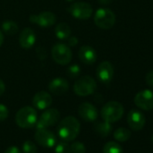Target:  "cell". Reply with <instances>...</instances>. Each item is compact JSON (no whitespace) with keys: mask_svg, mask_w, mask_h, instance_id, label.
Listing matches in <instances>:
<instances>
[{"mask_svg":"<svg viewBox=\"0 0 153 153\" xmlns=\"http://www.w3.org/2000/svg\"><path fill=\"white\" fill-rule=\"evenodd\" d=\"M71 153H86V147L80 141H75L70 145Z\"/></svg>","mask_w":153,"mask_h":153,"instance_id":"25","label":"cell"},{"mask_svg":"<svg viewBox=\"0 0 153 153\" xmlns=\"http://www.w3.org/2000/svg\"><path fill=\"white\" fill-rule=\"evenodd\" d=\"M114 66L109 61L101 62L97 68V79L105 84H107L112 81L114 78Z\"/></svg>","mask_w":153,"mask_h":153,"instance_id":"11","label":"cell"},{"mask_svg":"<svg viewBox=\"0 0 153 153\" xmlns=\"http://www.w3.org/2000/svg\"><path fill=\"white\" fill-rule=\"evenodd\" d=\"M3 42H4V35H3V33L0 31V47H1Z\"/></svg>","mask_w":153,"mask_h":153,"instance_id":"34","label":"cell"},{"mask_svg":"<svg viewBox=\"0 0 153 153\" xmlns=\"http://www.w3.org/2000/svg\"><path fill=\"white\" fill-rule=\"evenodd\" d=\"M55 153H71L70 145H68L66 141H60L56 145Z\"/></svg>","mask_w":153,"mask_h":153,"instance_id":"26","label":"cell"},{"mask_svg":"<svg viewBox=\"0 0 153 153\" xmlns=\"http://www.w3.org/2000/svg\"><path fill=\"white\" fill-rule=\"evenodd\" d=\"M73 89L76 96L88 97L96 91L97 82L90 76H83L75 82Z\"/></svg>","mask_w":153,"mask_h":153,"instance_id":"4","label":"cell"},{"mask_svg":"<svg viewBox=\"0 0 153 153\" xmlns=\"http://www.w3.org/2000/svg\"><path fill=\"white\" fill-rule=\"evenodd\" d=\"M38 120L36 110L32 106H25L18 110L16 114V124L24 129L33 127Z\"/></svg>","mask_w":153,"mask_h":153,"instance_id":"2","label":"cell"},{"mask_svg":"<svg viewBox=\"0 0 153 153\" xmlns=\"http://www.w3.org/2000/svg\"><path fill=\"white\" fill-rule=\"evenodd\" d=\"M124 113V108L122 104L117 101H110L106 103L101 109V116L104 121L110 123L119 121Z\"/></svg>","mask_w":153,"mask_h":153,"instance_id":"3","label":"cell"},{"mask_svg":"<svg viewBox=\"0 0 153 153\" xmlns=\"http://www.w3.org/2000/svg\"><path fill=\"white\" fill-rule=\"evenodd\" d=\"M80 131V123L76 117L68 116L62 119L58 126V134L63 141H71Z\"/></svg>","mask_w":153,"mask_h":153,"instance_id":"1","label":"cell"},{"mask_svg":"<svg viewBox=\"0 0 153 153\" xmlns=\"http://www.w3.org/2000/svg\"><path fill=\"white\" fill-rule=\"evenodd\" d=\"M2 30L4 33H6L8 35H14L18 31V25L14 21H5L2 24Z\"/></svg>","mask_w":153,"mask_h":153,"instance_id":"23","label":"cell"},{"mask_svg":"<svg viewBox=\"0 0 153 153\" xmlns=\"http://www.w3.org/2000/svg\"><path fill=\"white\" fill-rule=\"evenodd\" d=\"M36 42V35L33 29L29 27H25L20 33L19 43L22 48L29 49L33 46Z\"/></svg>","mask_w":153,"mask_h":153,"instance_id":"18","label":"cell"},{"mask_svg":"<svg viewBox=\"0 0 153 153\" xmlns=\"http://www.w3.org/2000/svg\"><path fill=\"white\" fill-rule=\"evenodd\" d=\"M152 141H153V136H152Z\"/></svg>","mask_w":153,"mask_h":153,"instance_id":"36","label":"cell"},{"mask_svg":"<svg viewBox=\"0 0 153 153\" xmlns=\"http://www.w3.org/2000/svg\"><path fill=\"white\" fill-rule=\"evenodd\" d=\"M131 131L123 127H120L118 129H116L114 132V137L117 141L120 142H124L127 141L130 138H131Z\"/></svg>","mask_w":153,"mask_h":153,"instance_id":"21","label":"cell"},{"mask_svg":"<svg viewBox=\"0 0 153 153\" xmlns=\"http://www.w3.org/2000/svg\"><path fill=\"white\" fill-rule=\"evenodd\" d=\"M29 20L41 27H50L56 23V16L51 12H42L39 15H32Z\"/></svg>","mask_w":153,"mask_h":153,"instance_id":"13","label":"cell"},{"mask_svg":"<svg viewBox=\"0 0 153 153\" xmlns=\"http://www.w3.org/2000/svg\"><path fill=\"white\" fill-rule=\"evenodd\" d=\"M79 115L87 122H95L97 119L98 112L95 105L85 102L79 106Z\"/></svg>","mask_w":153,"mask_h":153,"instance_id":"14","label":"cell"},{"mask_svg":"<svg viewBox=\"0 0 153 153\" xmlns=\"http://www.w3.org/2000/svg\"><path fill=\"white\" fill-rule=\"evenodd\" d=\"M5 153H22V152L16 146H11L6 149Z\"/></svg>","mask_w":153,"mask_h":153,"instance_id":"30","label":"cell"},{"mask_svg":"<svg viewBox=\"0 0 153 153\" xmlns=\"http://www.w3.org/2000/svg\"><path fill=\"white\" fill-rule=\"evenodd\" d=\"M68 42L70 46H76V44H78L79 41L78 39H76V37L73 36V37H68Z\"/></svg>","mask_w":153,"mask_h":153,"instance_id":"31","label":"cell"},{"mask_svg":"<svg viewBox=\"0 0 153 153\" xmlns=\"http://www.w3.org/2000/svg\"><path fill=\"white\" fill-rule=\"evenodd\" d=\"M79 58L84 64L91 65L96 62L97 55L94 48L88 45H83L79 48Z\"/></svg>","mask_w":153,"mask_h":153,"instance_id":"17","label":"cell"},{"mask_svg":"<svg viewBox=\"0 0 153 153\" xmlns=\"http://www.w3.org/2000/svg\"><path fill=\"white\" fill-rule=\"evenodd\" d=\"M127 123L131 130L137 131H140L144 127L146 123V118L140 111L136 109H131L128 113Z\"/></svg>","mask_w":153,"mask_h":153,"instance_id":"12","label":"cell"},{"mask_svg":"<svg viewBox=\"0 0 153 153\" xmlns=\"http://www.w3.org/2000/svg\"><path fill=\"white\" fill-rule=\"evenodd\" d=\"M112 1L113 0H98L99 4H101V5H109L112 3Z\"/></svg>","mask_w":153,"mask_h":153,"instance_id":"33","label":"cell"},{"mask_svg":"<svg viewBox=\"0 0 153 153\" xmlns=\"http://www.w3.org/2000/svg\"><path fill=\"white\" fill-rule=\"evenodd\" d=\"M94 129H95L96 132L98 135H100L101 137H107L112 131V125L110 123H108L106 121L97 122V123H96Z\"/></svg>","mask_w":153,"mask_h":153,"instance_id":"20","label":"cell"},{"mask_svg":"<svg viewBox=\"0 0 153 153\" xmlns=\"http://www.w3.org/2000/svg\"><path fill=\"white\" fill-rule=\"evenodd\" d=\"M24 153H37L36 145L31 140H25L22 145Z\"/></svg>","mask_w":153,"mask_h":153,"instance_id":"24","label":"cell"},{"mask_svg":"<svg viewBox=\"0 0 153 153\" xmlns=\"http://www.w3.org/2000/svg\"><path fill=\"white\" fill-rule=\"evenodd\" d=\"M51 103H52V97L46 91H40L36 93L33 98V104L34 107L39 110H44L49 108Z\"/></svg>","mask_w":153,"mask_h":153,"instance_id":"15","label":"cell"},{"mask_svg":"<svg viewBox=\"0 0 153 153\" xmlns=\"http://www.w3.org/2000/svg\"><path fill=\"white\" fill-rule=\"evenodd\" d=\"M68 11L76 19L86 20L91 17L93 14V7L90 4L86 2H75L68 8Z\"/></svg>","mask_w":153,"mask_h":153,"instance_id":"7","label":"cell"},{"mask_svg":"<svg viewBox=\"0 0 153 153\" xmlns=\"http://www.w3.org/2000/svg\"><path fill=\"white\" fill-rule=\"evenodd\" d=\"M59 119V112L57 109L55 108L47 109L46 111H44V113H42L39 120H37L35 125L37 129L47 128L57 123Z\"/></svg>","mask_w":153,"mask_h":153,"instance_id":"8","label":"cell"},{"mask_svg":"<svg viewBox=\"0 0 153 153\" xmlns=\"http://www.w3.org/2000/svg\"><path fill=\"white\" fill-rule=\"evenodd\" d=\"M9 114V111L7 109V107L2 104H0V122L5 121Z\"/></svg>","mask_w":153,"mask_h":153,"instance_id":"28","label":"cell"},{"mask_svg":"<svg viewBox=\"0 0 153 153\" xmlns=\"http://www.w3.org/2000/svg\"><path fill=\"white\" fill-rule=\"evenodd\" d=\"M81 71V68L78 64H72L68 68V75L70 78H76L79 75Z\"/></svg>","mask_w":153,"mask_h":153,"instance_id":"27","label":"cell"},{"mask_svg":"<svg viewBox=\"0 0 153 153\" xmlns=\"http://www.w3.org/2000/svg\"><path fill=\"white\" fill-rule=\"evenodd\" d=\"M67 1H73V0H67Z\"/></svg>","mask_w":153,"mask_h":153,"instance_id":"35","label":"cell"},{"mask_svg":"<svg viewBox=\"0 0 153 153\" xmlns=\"http://www.w3.org/2000/svg\"><path fill=\"white\" fill-rule=\"evenodd\" d=\"M35 140L42 147L51 148L56 144L57 138L52 131L47 130L46 128H42L37 129L35 133Z\"/></svg>","mask_w":153,"mask_h":153,"instance_id":"10","label":"cell"},{"mask_svg":"<svg viewBox=\"0 0 153 153\" xmlns=\"http://www.w3.org/2000/svg\"><path fill=\"white\" fill-rule=\"evenodd\" d=\"M51 57L56 63L64 66L71 61L72 51L67 44L58 42L51 48Z\"/></svg>","mask_w":153,"mask_h":153,"instance_id":"6","label":"cell"},{"mask_svg":"<svg viewBox=\"0 0 153 153\" xmlns=\"http://www.w3.org/2000/svg\"><path fill=\"white\" fill-rule=\"evenodd\" d=\"M116 21L114 13L108 8H99L97 10L94 17L95 25L103 30L111 29Z\"/></svg>","mask_w":153,"mask_h":153,"instance_id":"5","label":"cell"},{"mask_svg":"<svg viewBox=\"0 0 153 153\" xmlns=\"http://www.w3.org/2000/svg\"><path fill=\"white\" fill-rule=\"evenodd\" d=\"M71 33V29L69 25L66 23H59L56 25L55 35L59 40H67Z\"/></svg>","mask_w":153,"mask_h":153,"instance_id":"19","label":"cell"},{"mask_svg":"<svg viewBox=\"0 0 153 153\" xmlns=\"http://www.w3.org/2000/svg\"><path fill=\"white\" fill-rule=\"evenodd\" d=\"M103 153H123V150L118 142L109 141L104 146Z\"/></svg>","mask_w":153,"mask_h":153,"instance_id":"22","label":"cell"},{"mask_svg":"<svg viewBox=\"0 0 153 153\" xmlns=\"http://www.w3.org/2000/svg\"><path fill=\"white\" fill-rule=\"evenodd\" d=\"M134 104L140 109L149 111L153 109V90L144 89L136 94Z\"/></svg>","mask_w":153,"mask_h":153,"instance_id":"9","label":"cell"},{"mask_svg":"<svg viewBox=\"0 0 153 153\" xmlns=\"http://www.w3.org/2000/svg\"><path fill=\"white\" fill-rule=\"evenodd\" d=\"M145 80H146V84L149 87L153 88V70L147 73V75L145 76Z\"/></svg>","mask_w":153,"mask_h":153,"instance_id":"29","label":"cell"},{"mask_svg":"<svg viewBox=\"0 0 153 153\" xmlns=\"http://www.w3.org/2000/svg\"><path fill=\"white\" fill-rule=\"evenodd\" d=\"M48 88L51 94L61 96L68 90V83L63 78H55L49 83Z\"/></svg>","mask_w":153,"mask_h":153,"instance_id":"16","label":"cell"},{"mask_svg":"<svg viewBox=\"0 0 153 153\" xmlns=\"http://www.w3.org/2000/svg\"><path fill=\"white\" fill-rule=\"evenodd\" d=\"M5 90H6L5 83L3 82L2 79H0V97H1V96L5 93Z\"/></svg>","mask_w":153,"mask_h":153,"instance_id":"32","label":"cell"}]
</instances>
